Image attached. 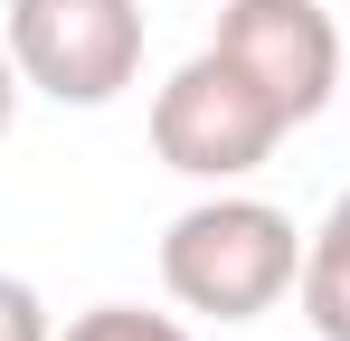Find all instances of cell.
<instances>
[{"label": "cell", "instance_id": "obj_2", "mask_svg": "<svg viewBox=\"0 0 350 341\" xmlns=\"http://www.w3.org/2000/svg\"><path fill=\"white\" fill-rule=\"evenodd\" d=\"M284 133L293 123L275 114V95H265L237 57H218V48H199L171 86L152 95V152H161L180 180H208V190L265 170V152H275Z\"/></svg>", "mask_w": 350, "mask_h": 341}, {"label": "cell", "instance_id": "obj_6", "mask_svg": "<svg viewBox=\"0 0 350 341\" xmlns=\"http://www.w3.org/2000/svg\"><path fill=\"white\" fill-rule=\"evenodd\" d=\"M57 341H189V323H171V313H142V303H95V313H76Z\"/></svg>", "mask_w": 350, "mask_h": 341}, {"label": "cell", "instance_id": "obj_9", "mask_svg": "<svg viewBox=\"0 0 350 341\" xmlns=\"http://www.w3.org/2000/svg\"><path fill=\"white\" fill-rule=\"evenodd\" d=\"M341 10H350V0H341Z\"/></svg>", "mask_w": 350, "mask_h": 341}, {"label": "cell", "instance_id": "obj_1", "mask_svg": "<svg viewBox=\"0 0 350 341\" xmlns=\"http://www.w3.org/2000/svg\"><path fill=\"white\" fill-rule=\"evenodd\" d=\"M293 275H303V227L275 199L218 190L161 227V284L199 323H256L293 294Z\"/></svg>", "mask_w": 350, "mask_h": 341}, {"label": "cell", "instance_id": "obj_7", "mask_svg": "<svg viewBox=\"0 0 350 341\" xmlns=\"http://www.w3.org/2000/svg\"><path fill=\"white\" fill-rule=\"evenodd\" d=\"M0 341H57V323H48V303H38V284L0 275Z\"/></svg>", "mask_w": 350, "mask_h": 341}, {"label": "cell", "instance_id": "obj_4", "mask_svg": "<svg viewBox=\"0 0 350 341\" xmlns=\"http://www.w3.org/2000/svg\"><path fill=\"white\" fill-rule=\"evenodd\" d=\"M218 57H237L284 123H312L341 86V29H332V0H228L218 10Z\"/></svg>", "mask_w": 350, "mask_h": 341}, {"label": "cell", "instance_id": "obj_5", "mask_svg": "<svg viewBox=\"0 0 350 341\" xmlns=\"http://www.w3.org/2000/svg\"><path fill=\"white\" fill-rule=\"evenodd\" d=\"M293 294H303V323H312L322 341H350V199H332L322 227L303 237V275H293Z\"/></svg>", "mask_w": 350, "mask_h": 341}, {"label": "cell", "instance_id": "obj_8", "mask_svg": "<svg viewBox=\"0 0 350 341\" xmlns=\"http://www.w3.org/2000/svg\"><path fill=\"white\" fill-rule=\"evenodd\" d=\"M10 114H19V57H10V38H0V133H10Z\"/></svg>", "mask_w": 350, "mask_h": 341}, {"label": "cell", "instance_id": "obj_3", "mask_svg": "<svg viewBox=\"0 0 350 341\" xmlns=\"http://www.w3.org/2000/svg\"><path fill=\"white\" fill-rule=\"evenodd\" d=\"M0 38L19 57V86L95 114L142 76V0H10Z\"/></svg>", "mask_w": 350, "mask_h": 341}]
</instances>
